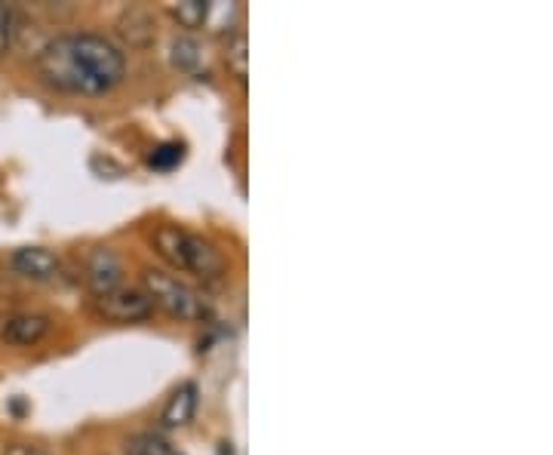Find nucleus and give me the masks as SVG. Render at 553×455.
<instances>
[{"label": "nucleus", "mask_w": 553, "mask_h": 455, "mask_svg": "<svg viewBox=\"0 0 553 455\" xmlns=\"http://www.w3.org/2000/svg\"><path fill=\"white\" fill-rule=\"evenodd\" d=\"M44 84L74 96H105L126 71L123 53L99 34H59L37 56Z\"/></svg>", "instance_id": "f257e3e1"}, {"label": "nucleus", "mask_w": 553, "mask_h": 455, "mask_svg": "<svg viewBox=\"0 0 553 455\" xmlns=\"http://www.w3.org/2000/svg\"><path fill=\"white\" fill-rule=\"evenodd\" d=\"M154 246L157 253L179 271L197 274V277H222L225 274V256L212 246L209 240L179 228V225H160L154 231Z\"/></svg>", "instance_id": "f03ea898"}, {"label": "nucleus", "mask_w": 553, "mask_h": 455, "mask_svg": "<svg viewBox=\"0 0 553 455\" xmlns=\"http://www.w3.org/2000/svg\"><path fill=\"white\" fill-rule=\"evenodd\" d=\"M142 289L148 293L151 305L163 308L169 317L185 320V323H200L209 317V302L191 289L188 283H182L179 277L157 271V268H145L142 271Z\"/></svg>", "instance_id": "7ed1b4c3"}, {"label": "nucleus", "mask_w": 553, "mask_h": 455, "mask_svg": "<svg viewBox=\"0 0 553 455\" xmlns=\"http://www.w3.org/2000/svg\"><path fill=\"white\" fill-rule=\"evenodd\" d=\"M96 305H99V314L114 320V323H139V320L151 317V311H154V305L142 286H123V283L117 289H111V293L99 296Z\"/></svg>", "instance_id": "20e7f679"}, {"label": "nucleus", "mask_w": 553, "mask_h": 455, "mask_svg": "<svg viewBox=\"0 0 553 455\" xmlns=\"http://www.w3.org/2000/svg\"><path fill=\"white\" fill-rule=\"evenodd\" d=\"M120 277H123V262L117 259V253H111L108 246H96L87 259V283L96 293V299L117 289Z\"/></svg>", "instance_id": "39448f33"}, {"label": "nucleus", "mask_w": 553, "mask_h": 455, "mask_svg": "<svg viewBox=\"0 0 553 455\" xmlns=\"http://www.w3.org/2000/svg\"><path fill=\"white\" fill-rule=\"evenodd\" d=\"M53 329V320L47 314H16V317H7L4 320V329H0V336H4L10 345H37L40 339H47Z\"/></svg>", "instance_id": "423d86ee"}, {"label": "nucleus", "mask_w": 553, "mask_h": 455, "mask_svg": "<svg viewBox=\"0 0 553 455\" xmlns=\"http://www.w3.org/2000/svg\"><path fill=\"white\" fill-rule=\"evenodd\" d=\"M10 265L16 274L28 280H53L59 271V259L50 250H44V246H22V250L13 253Z\"/></svg>", "instance_id": "0eeeda50"}, {"label": "nucleus", "mask_w": 553, "mask_h": 455, "mask_svg": "<svg viewBox=\"0 0 553 455\" xmlns=\"http://www.w3.org/2000/svg\"><path fill=\"white\" fill-rule=\"evenodd\" d=\"M197 394L200 391L194 382H182L163 406V416H160L163 428H185L197 412Z\"/></svg>", "instance_id": "6e6552de"}, {"label": "nucleus", "mask_w": 553, "mask_h": 455, "mask_svg": "<svg viewBox=\"0 0 553 455\" xmlns=\"http://www.w3.org/2000/svg\"><path fill=\"white\" fill-rule=\"evenodd\" d=\"M120 34L130 40L133 47H145L154 40V22L145 10H130L120 19Z\"/></svg>", "instance_id": "1a4fd4ad"}, {"label": "nucleus", "mask_w": 553, "mask_h": 455, "mask_svg": "<svg viewBox=\"0 0 553 455\" xmlns=\"http://www.w3.org/2000/svg\"><path fill=\"white\" fill-rule=\"evenodd\" d=\"M225 62H228V71L237 77V84H246V74H249V53H246V34H243V31H237V34L228 40Z\"/></svg>", "instance_id": "9d476101"}, {"label": "nucleus", "mask_w": 553, "mask_h": 455, "mask_svg": "<svg viewBox=\"0 0 553 455\" xmlns=\"http://www.w3.org/2000/svg\"><path fill=\"white\" fill-rule=\"evenodd\" d=\"M209 4L206 0H179V4H173V16L182 28L194 31V28H203V22L209 19Z\"/></svg>", "instance_id": "9b49d317"}, {"label": "nucleus", "mask_w": 553, "mask_h": 455, "mask_svg": "<svg viewBox=\"0 0 553 455\" xmlns=\"http://www.w3.org/2000/svg\"><path fill=\"white\" fill-rule=\"evenodd\" d=\"M126 455H169V443L160 434H133L126 440Z\"/></svg>", "instance_id": "f8f14e48"}, {"label": "nucleus", "mask_w": 553, "mask_h": 455, "mask_svg": "<svg viewBox=\"0 0 553 455\" xmlns=\"http://www.w3.org/2000/svg\"><path fill=\"white\" fill-rule=\"evenodd\" d=\"M182 157H185V148L179 142H163V145L151 148L148 167H154V170H173L176 163H182Z\"/></svg>", "instance_id": "ddd939ff"}, {"label": "nucleus", "mask_w": 553, "mask_h": 455, "mask_svg": "<svg viewBox=\"0 0 553 455\" xmlns=\"http://www.w3.org/2000/svg\"><path fill=\"white\" fill-rule=\"evenodd\" d=\"M173 62L182 71H194L200 65V44L191 37H176L173 40Z\"/></svg>", "instance_id": "4468645a"}, {"label": "nucleus", "mask_w": 553, "mask_h": 455, "mask_svg": "<svg viewBox=\"0 0 553 455\" xmlns=\"http://www.w3.org/2000/svg\"><path fill=\"white\" fill-rule=\"evenodd\" d=\"M13 37H16V10L0 4V56L13 47Z\"/></svg>", "instance_id": "2eb2a0df"}, {"label": "nucleus", "mask_w": 553, "mask_h": 455, "mask_svg": "<svg viewBox=\"0 0 553 455\" xmlns=\"http://www.w3.org/2000/svg\"><path fill=\"white\" fill-rule=\"evenodd\" d=\"M7 455H50V452H44L40 446H28V443H16V446H10V452Z\"/></svg>", "instance_id": "dca6fc26"}]
</instances>
